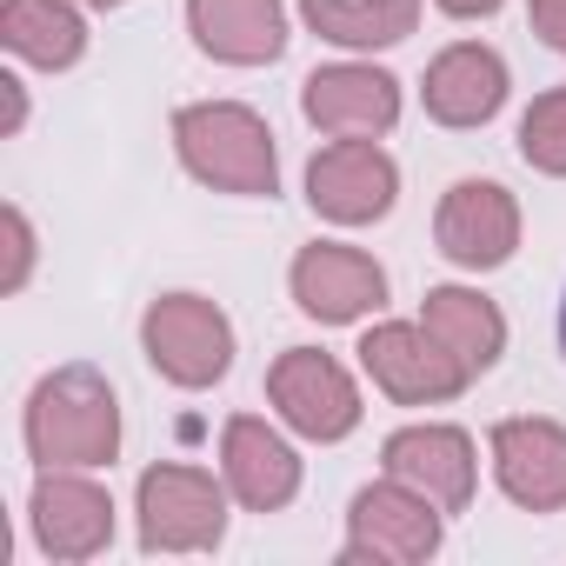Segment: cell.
Segmentation results:
<instances>
[{
	"label": "cell",
	"mask_w": 566,
	"mask_h": 566,
	"mask_svg": "<svg viewBox=\"0 0 566 566\" xmlns=\"http://www.w3.org/2000/svg\"><path fill=\"white\" fill-rule=\"evenodd\" d=\"M21 440L34 467H114L120 453V394L107 387L101 367L67 360L48 380H34L28 413H21Z\"/></svg>",
	"instance_id": "1"
},
{
	"label": "cell",
	"mask_w": 566,
	"mask_h": 566,
	"mask_svg": "<svg viewBox=\"0 0 566 566\" xmlns=\"http://www.w3.org/2000/svg\"><path fill=\"white\" fill-rule=\"evenodd\" d=\"M174 154L180 167L213 187V193H240V200H266L280 187V154H273V127L247 107V101H193L174 114Z\"/></svg>",
	"instance_id": "2"
},
{
	"label": "cell",
	"mask_w": 566,
	"mask_h": 566,
	"mask_svg": "<svg viewBox=\"0 0 566 566\" xmlns=\"http://www.w3.org/2000/svg\"><path fill=\"white\" fill-rule=\"evenodd\" d=\"M140 354L180 394L220 387L227 367H233V321L207 294H160L140 314Z\"/></svg>",
	"instance_id": "3"
},
{
	"label": "cell",
	"mask_w": 566,
	"mask_h": 566,
	"mask_svg": "<svg viewBox=\"0 0 566 566\" xmlns=\"http://www.w3.org/2000/svg\"><path fill=\"white\" fill-rule=\"evenodd\" d=\"M227 480L207 467L160 460L140 473L134 513H140V553H213L227 539Z\"/></svg>",
	"instance_id": "4"
},
{
	"label": "cell",
	"mask_w": 566,
	"mask_h": 566,
	"mask_svg": "<svg viewBox=\"0 0 566 566\" xmlns=\"http://www.w3.org/2000/svg\"><path fill=\"white\" fill-rule=\"evenodd\" d=\"M440 506L427 500V493H413L407 480H374V486H360L354 493V506H347V546H340V559L347 566H420V559H433L440 553Z\"/></svg>",
	"instance_id": "5"
},
{
	"label": "cell",
	"mask_w": 566,
	"mask_h": 566,
	"mask_svg": "<svg viewBox=\"0 0 566 566\" xmlns=\"http://www.w3.org/2000/svg\"><path fill=\"white\" fill-rule=\"evenodd\" d=\"M266 400H273V413L287 420L301 440H321V447L347 440L360 427V413H367L354 374L334 354H321V347H287V354H280L266 367Z\"/></svg>",
	"instance_id": "6"
},
{
	"label": "cell",
	"mask_w": 566,
	"mask_h": 566,
	"mask_svg": "<svg viewBox=\"0 0 566 566\" xmlns=\"http://www.w3.org/2000/svg\"><path fill=\"white\" fill-rule=\"evenodd\" d=\"M360 367L400 407H440L473 387V374L427 334V321H380L360 334Z\"/></svg>",
	"instance_id": "7"
},
{
	"label": "cell",
	"mask_w": 566,
	"mask_h": 566,
	"mask_svg": "<svg viewBox=\"0 0 566 566\" xmlns=\"http://www.w3.org/2000/svg\"><path fill=\"white\" fill-rule=\"evenodd\" d=\"M287 287H294V307L321 327H354L367 314L387 307V266L347 240H314L294 253L287 266Z\"/></svg>",
	"instance_id": "8"
},
{
	"label": "cell",
	"mask_w": 566,
	"mask_h": 566,
	"mask_svg": "<svg viewBox=\"0 0 566 566\" xmlns=\"http://www.w3.org/2000/svg\"><path fill=\"white\" fill-rule=\"evenodd\" d=\"M400 200V167L380 140H327L307 160V207L334 227H374Z\"/></svg>",
	"instance_id": "9"
},
{
	"label": "cell",
	"mask_w": 566,
	"mask_h": 566,
	"mask_svg": "<svg viewBox=\"0 0 566 566\" xmlns=\"http://www.w3.org/2000/svg\"><path fill=\"white\" fill-rule=\"evenodd\" d=\"M28 520H34L41 553L48 559H67V566L101 559L114 546V500L81 467H41L34 500H28Z\"/></svg>",
	"instance_id": "10"
},
{
	"label": "cell",
	"mask_w": 566,
	"mask_h": 566,
	"mask_svg": "<svg viewBox=\"0 0 566 566\" xmlns=\"http://www.w3.org/2000/svg\"><path fill=\"white\" fill-rule=\"evenodd\" d=\"M301 114L334 140H387L400 127V81L367 61H334L307 74Z\"/></svg>",
	"instance_id": "11"
},
{
	"label": "cell",
	"mask_w": 566,
	"mask_h": 566,
	"mask_svg": "<svg viewBox=\"0 0 566 566\" xmlns=\"http://www.w3.org/2000/svg\"><path fill=\"white\" fill-rule=\"evenodd\" d=\"M433 240L453 266L467 273H493L513 260L520 247V200L500 187V180H453L440 193V213H433Z\"/></svg>",
	"instance_id": "12"
},
{
	"label": "cell",
	"mask_w": 566,
	"mask_h": 566,
	"mask_svg": "<svg viewBox=\"0 0 566 566\" xmlns=\"http://www.w3.org/2000/svg\"><path fill=\"white\" fill-rule=\"evenodd\" d=\"M486 453H493V480L513 506L566 513V427L559 420H539V413L500 420L486 433Z\"/></svg>",
	"instance_id": "13"
},
{
	"label": "cell",
	"mask_w": 566,
	"mask_h": 566,
	"mask_svg": "<svg viewBox=\"0 0 566 566\" xmlns=\"http://www.w3.org/2000/svg\"><path fill=\"white\" fill-rule=\"evenodd\" d=\"M380 467H387L394 480H407L413 493H427L440 513H467V506H473V486H480L473 440H467L460 427H440V420L387 433V447H380Z\"/></svg>",
	"instance_id": "14"
},
{
	"label": "cell",
	"mask_w": 566,
	"mask_h": 566,
	"mask_svg": "<svg viewBox=\"0 0 566 566\" xmlns=\"http://www.w3.org/2000/svg\"><path fill=\"white\" fill-rule=\"evenodd\" d=\"M220 480L247 513H280L301 493V453L287 447L280 427H266L253 413H233L220 427Z\"/></svg>",
	"instance_id": "15"
},
{
	"label": "cell",
	"mask_w": 566,
	"mask_h": 566,
	"mask_svg": "<svg viewBox=\"0 0 566 566\" xmlns=\"http://www.w3.org/2000/svg\"><path fill=\"white\" fill-rule=\"evenodd\" d=\"M187 34L220 67H266L287 54V0H187Z\"/></svg>",
	"instance_id": "16"
},
{
	"label": "cell",
	"mask_w": 566,
	"mask_h": 566,
	"mask_svg": "<svg viewBox=\"0 0 566 566\" xmlns=\"http://www.w3.org/2000/svg\"><path fill=\"white\" fill-rule=\"evenodd\" d=\"M506 61L493 54V48H480V41H453L447 54H433V67H427V81H420V101H427V114L440 120V127H486L500 107H506Z\"/></svg>",
	"instance_id": "17"
},
{
	"label": "cell",
	"mask_w": 566,
	"mask_h": 566,
	"mask_svg": "<svg viewBox=\"0 0 566 566\" xmlns=\"http://www.w3.org/2000/svg\"><path fill=\"white\" fill-rule=\"evenodd\" d=\"M0 48L41 74H67L87 54V14L74 0H0Z\"/></svg>",
	"instance_id": "18"
},
{
	"label": "cell",
	"mask_w": 566,
	"mask_h": 566,
	"mask_svg": "<svg viewBox=\"0 0 566 566\" xmlns=\"http://www.w3.org/2000/svg\"><path fill=\"white\" fill-rule=\"evenodd\" d=\"M420 321H427V334H433L473 380L493 374L500 354H506V314H500L480 287H433L427 307H420Z\"/></svg>",
	"instance_id": "19"
},
{
	"label": "cell",
	"mask_w": 566,
	"mask_h": 566,
	"mask_svg": "<svg viewBox=\"0 0 566 566\" xmlns=\"http://www.w3.org/2000/svg\"><path fill=\"white\" fill-rule=\"evenodd\" d=\"M301 21L334 48H400L420 28V0H301Z\"/></svg>",
	"instance_id": "20"
},
{
	"label": "cell",
	"mask_w": 566,
	"mask_h": 566,
	"mask_svg": "<svg viewBox=\"0 0 566 566\" xmlns=\"http://www.w3.org/2000/svg\"><path fill=\"white\" fill-rule=\"evenodd\" d=\"M520 160L546 180H566V87L539 94L520 114Z\"/></svg>",
	"instance_id": "21"
},
{
	"label": "cell",
	"mask_w": 566,
	"mask_h": 566,
	"mask_svg": "<svg viewBox=\"0 0 566 566\" xmlns=\"http://www.w3.org/2000/svg\"><path fill=\"white\" fill-rule=\"evenodd\" d=\"M34 260H41V240H34V220L21 207H0V294H28L34 280Z\"/></svg>",
	"instance_id": "22"
},
{
	"label": "cell",
	"mask_w": 566,
	"mask_h": 566,
	"mask_svg": "<svg viewBox=\"0 0 566 566\" xmlns=\"http://www.w3.org/2000/svg\"><path fill=\"white\" fill-rule=\"evenodd\" d=\"M526 21L553 54H566V0H526Z\"/></svg>",
	"instance_id": "23"
},
{
	"label": "cell",
	"mask_w": 566,
	"mask_h": 566,
	"mask_svg": "<svg viewBox=\"0 0 566 566\" xmlns=\"http://www.w3.org/2000/svg\"><path fill=\"white\" fill-rule=\"evenodd\" d=\"M0 101H8V114H0V134L14 140V134L28 127V81H21V74H0Z\"/></svg>",
	"instance_id": "24"
},
{
	"label": "cell",
	"mask_w": 566,
	"mask_h": 566,
	"mask_svg": "<svg viewBox=\"0 0 566 566\" xmlns=\"http://www.w3.org/2000/svg\"><path fill=\"white\" fill-rule=\"evenodd\" d=\"M433 8L453 21H486V14H500V0H433Z\"/></svg>",
	"instance_id": "25"
},
{
	"label": "cell",
	"mask_w": 566,
	"mask_h": 566,
	"mask_svg": "<svg viewBox=\"0 0 566 566\" xmlns=\"http://www.w3.org/2000/svg\"><path fill=\"white\" fill-rule=\"evenodd\" d=\"M81 8H127V0H81Z\"/></svg>",
	"instance_id": "26"
},
{
	"label": "cell",
	"mask_w": 566,
	"mask_h": 566,
	"mask_svg": "<svg viewBox=\"0 0 566 566\" xmlns=\"http://www.w3.org/2000/svg\"><path fill=\"white\" fill-rule=\"evenodd\" d=\"M559 354H566V301H559Z\"/></svg>",
	"instance_id": "27"
}]
</instances>
